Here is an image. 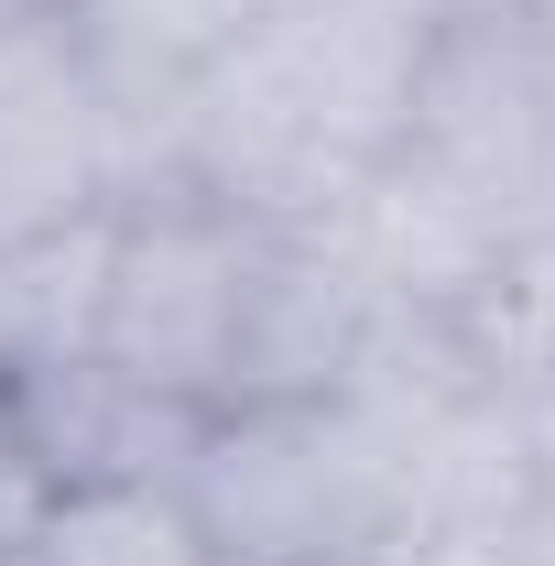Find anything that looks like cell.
Instances as JSON below:
<instances>
[{
    "label": "cell",
    "instance_id": "1",
    "mask_svg": "<svg viewBox=\"0 0 555 566\" xmlns=\"http://www.w3.org/2000/svg\"><path fill=\"white\" fill-rule=\"evenodd\" d=\"M218 566H370L425 523L415 415L381 381L218 403L175 469Z\"/></svg>",
    "mask_w": 555,
    "mask_h": 566
},
{
    "label": "cell",
    "instance_id": "2",
    "mask_svg": "<svg viewBox=\"0 0 555 566\" xmlns=\"http://www.w3.org/2000/svg\"><path fill=\"white\" fill-rule=\"evenodd\" d=\"M273 229L186 186H142L132 208L87 240V338L132 381L175 392L186 415H218L251 392V338H262V283H273Z\"/></svg>",
    "mask_w": 555,
    "mask_h": 566
},
{
    "label": "cell",
    "instance_id": "3",
    "mask_svg": "<svg viewBox=\"0 0 555 566\" xmlns=\"http://www.w3.org/2000/svg\"><path fill=\"white\" fill-rule=\"evenodd\" d=\"M142 197V132L98 87L66 11L0 22V273L98 240Z\"/></svg>",
    "mask_w": 555,
    "mask_h": 566
},
{
    "label": "cell",
    "instance_id": "4",
    "mask_svg": "<svg viewBox=\"0 0 555 566\" xmlns=\"http://www.w3.org/2000/svg\"><path fill=\"white\" fill-rule=\"evenodd\" d=\"M197 424L175 392L132 381L87 327H33L0 359V469L33 501L55 491H132V480H175Z\"/></svg>",
    "mask_w": 555,
    "mask_h": 566
},
{
    "label": "cell",
    "instance_id": "5",
    "mask_svg": "<svg viewBox=\"0 0 555 566\" xmlns=\"http://www.w3.org/2000/svg\"><path fill=\"white\" fill-rule=\"evenodd\" d=\"M11 566H218L197 512L175 480H132V491H55L22 512Z\"/></svg>",
    "mask_w": 555,
    "mask_h": 566
},
{
    "label": "cell",
    "instance_id": "6",
    "mask_svg": "<svg viewBox=\"0 0 555 566\" xmlns=\"http://www.w3.org/2000/svg\"><path fill=\"white\" fill-rule=\"evenodd\" d=\"M447 327H458V349H469V370L490 392H512V403L555 392V240L501 262L469 305H447Z\"/></svg>",
    "mask_w": 555,
    "mask_h": 566
},
{
    "label": "cell",
    "instance_id": "7",
    "mask_svg": "<svg viewBox=\"0 0 555 566\" xmlns=\"http://www.w3.org/2000/svg\"><path fill=\"white\" fill-rule=\"evenodd\" d=\"M22 512H33V491H22V480L0 469V566H11V534H22Z\"/></svg>",
    "mask_w": 555,
    "mask_h": 566
},
{
    "label": "cell",
    "instance_id": "8",
    "mask_svg": "<svg viewBox=\"0 0 555 566\" xmlns=\"http://www.w3.org/2000/svg\"><path fill=\"white\" fill-rule=\"evenodd\" d=\"M534 11H555V0H534Z\"/></svg>",
    "mask_w": 555,
    "mask_h": 566
}]
</instances>
